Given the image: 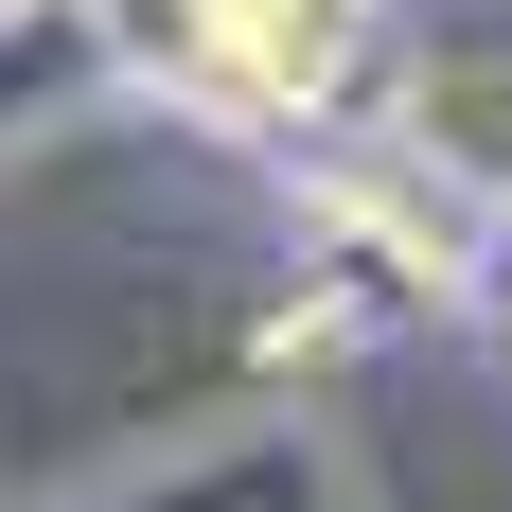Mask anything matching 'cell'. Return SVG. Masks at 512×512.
Returning <instances> with one entry per match:
<instances>
[{
	"mask_svg": "<svg viewBox=\"0 0 512 512\" xmlns=\"http://www.w3.org/2000/svg\"><path fill=\"white\" fill-rule=\"evenodd\" d=\"M177 53L230 106H318L336 53H354V0H177Z\"/></svg>",
	"mask_w": 512,
	"mask_h": 512,
	"instance_id": "6da1fadb",
	"label": "cell"
},
{
	"mask_svg": "<svg viewBox=\"0 0 512 512\" xmlns=\"http://www.w3.org/2000/svg\"><path fill=\"white\" fill-rule=\"evenodd\" d=\"M477 301H495V354H512V212H495V265H477Z\"/></svg>",
	"mask_w": 512,
	"mask_h": 512,
	"instance_id": "7a4b0ae2",
	"label": "cell"
}]
</instances>
